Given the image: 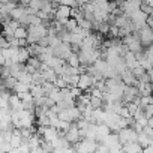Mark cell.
Returning a JSON list of instances; mask_svg holds the SVG:
<instances>
[{"label":"cell","mask_w":153,"mask_h":153,"mask_svg":"<svg viewBox=\"0 0 153 153\" xmlns=\"http://www.w3.org/2000/svg\"><path fill=\"white\" fill-rule=\"evenodd\" d=\"M117 134H119V140H120L122 144H125L128 141H137V138H138V132L134 128H131V126L122 128Z\"/></svg>","instance_id":"obj_1"},{"label":"cell","mask_w":153,"mask_h":153,"mask_svg":"<svg viewBox=\"0 0 153 153\" xmlns=\"http://www.w3.org/2000/svg\"><path fill=\"white\" fill-rule=\"evenodd\" d=\"M71 9H72V6H69V5H59L56 9H54V20H59V21H62L63 24L66 23V20L68 18H71Z\"/></svg>","instance_id":"obj_2"},{"label":"cell","mask_w":153,"mask_h":153,"mask_svg":"<svg viewBox=\"0 0 153 153\" xmlns=\"http://www.w3.org/2000/svg\"><path fill=\"white\" fill-rule=\"evenodd\" d=\"M138 36H140V41L143 44V47H147L150 44H153V30L150 26H143L140 30H138Z\"/></svg>","instance_id":"obj_3"},{"label":"cell","mask_w":153,"mask_h":153,"mask_svg":"<svg viewBox=\"0 0 153 153\" xmlns=\"http://www.w3.org/2000/svg\"><path fill=\"white\" fill-rule=\"evenodd\" d=\"M65 137H66V140H68L71 144H75V143H78V141L81 140V137H80V129L76 128L75 122H72V125H71V128L66 131Z\"/></svg>","instance_id":"obj_4"},{"label":"cell","mask_w":153,"mask_h":153,"mask_svg":"<svg viewBox=\"0 0 153 153\" xmlns=\"http://www.w3.org/2000/svg\"><path fill=\"white\" fill-rule=\"evenodd\" d=\"M93 83H95V78L90 74L84 72V74H80V80H78V84H76V86H78L83 92H86L89 87L93 86Z\"/></svg>","instance_id":"obj_5"},{"label":"cell","mask_w":153,"mask_h":153,"mask_svg":"<svg viewBox=\"0 0 153 153\" xmlns=\"http://www.w3.org/2000/svg\"><path fill=\"white\" fill-rule=\"evenodd\" d=\"M71 51H72V48H71V44H68V42H62L60 45L53 48V54L57 57H62V59H66Z\"/></svg>","instance_id":"obj_6"},{"label":"cell","mask_w":153,"mask_h":153,"mask_svg":"<svg viewBox=\"0 0 153 153\" xmlns=\"http://www.w3.org/2000/svg\"><path fill=\"white\" fill-rule=\"evenodd\" d=\"M120 76H122V81L126 84V86H138V78L134 75V72L131 71V69H126V71H123L122 74H120Z\"/></svg>","instance_id":"obj_7"},{"label":"cell","mask_w":153,"mask_h":153,"mask_svg":"<svg viewBox=\"0 0 153 153\" xmlns=\"http://www.w3.org/2000/svg\"><path fill=\"white\" fill-rule=\"evenodd\" d=\"M9 108L12 110V111H21L24 107H23V101L18 98V95L17 93H14L12 92V95L9 96Z\"/></svg>","instance_id":"obj_8"},{"label":"cell","mask_w":153,"mask_h":153,"mask_svg":"<svg viewBox=\"0 0 153 153\" xmlns=\"http://www.w3.org/2000/svg\"><path fill=\"white\" fill-rule=\"evenodd\" d=\"M41 137H42L45 141H53L54 138L59 137V131H57V128H54V126H44V132H42Z\"/></svg>","instance_id":"obj_9"},{"label":"cell","mask_w":153,"mask_h":153,"mask_svg":"<svg viewBox=\"0 0 153 153\" xmlns=\"http://www.w3.org/2000/svg\"><path fill=\"white\" fill-rule=\"evenodd\" d=\"M123 152H128V153H138V152H143V147L140 146L138 141H128L123 144Z\"/></svg>","instance_id":"obj_10"},{"label":"cell","mask_w":153,"mask_h":153,"mask_svg":"<svg viewBox=\"0 0 153 153\" xmlns=\"http://www.w3.org/2000/svg\"><path fill=\"white\" fill-rule=\"evenodd\" d=\"M123 59H125V63H126L128 69H132V68H135L137 65H140L138 60H137V57H135V53H132V51H128V53L123 56Z\"/></svg>","instance_id":"obj_11"},{"label":"cell","mask_w":153,"mask_h":153,"mask_svg":"<svg viewBox=\"0 0 153 153\" xmlns=\"http://www.w3.org/2000/svg\"><path fill=\"white\" fill-rule=\"evenodd\" d=\"M137 89H138V93H140V96H144V95H150L152 93V83L149 81V83H138V86H137Z\"/></svg>","instance_id":"obj_12"},{"label":"cell","mask_w":153,"mask_h":153,"mask_svg":"<svg viewBox=\"0 0 153 153\" xmlns=\"http://www.w3.org/2000/svg\"><path fill=\"white\" fill-rule=\"evenodd\" d=\"M17 81H18L17 76H14V75L6 76V78H3V89H6V90H14Z\"/></svg>","instance_id":"obj_13"},{"label":"cell","mask_w":153,"mask_h":153,"mask_svg":"<svg viewBox=\"0 0 153 153\" xmlns=\"http://www.w3.org/2000/svg\"><path fill=\"white\" fill-rule=\"evenodd\" d=\"M30 93L33 95V98H39L45 95V90L42 87V84H30Z\"/></svg>","instance_id":"obj_14"},{"label":"cell","mask_w":153,"mask_h":153,"mask_svg":"<svg viewBox=\"0 0 153 153\" xmlns=\"http://www.w3.org/2000/svg\"><path fill=\"white\" fill-rule=\"evenodd\" d=\"M65 60H66V63H68L69 66H80L78 53H74V51H71V53H69V56H68Z\"/></svg>","instance_id":"obj_15"},{"label":"cell","mask_w":153,"mask_h":153,"mask_svg":"<svg viewBox=\"0 0 153 153\" xmlns=\"http://www.w3.org/2000/svg\"><path fill=\"white\" fill-rule=\"evenodd\" d=\"M30 57V53L27 50V47H18V62L26 63Z\"/></svg>","instance_id":"obj_16"},{"label":"cell","mask_w":153,"mask_h":153,"mask_svg":"<svg viewBox=\"0 0 153 153\" xmlns=\"http://www.w3.org/2000/svg\"><path fill=\"white\" fill-rule=\"evenodd\" d=\"M29 90H30V84H27V83L18 80L12 92H14V93H21V92H29Z\"/></svg>","instance_id":"obj_17"},{"label":"cell","mask_w":153,"mask_h":153,"mask_svg":"<svg viewBox=\"0 0 153 153\" xmlns=\"http://www.w3.org/2000/svg\"><path fill=\"white\" fill-rule=\"evenodd\" d=\"M27 50H29L30 56H39V54L42 53L44 47H41V45L36 42V44H29V45H27Z\"/></svg>","instance_id":"obj_18"},{"label":"cell","mask_w":153,"mask_h":153,"mask_svg":"<svg viewBox=\"0 0 153 153\" xmlns=\"http://www.w3.org/2000/svg\"><path fill=\"white\" fill-rule=\"evenodd\" d=\"M137 141H138V143H140V146L144 149V147H147V146L150 144V137H149V135H147V134L143 131V132H140V134H138V138H137Z\"/></svg>","instance_id":"obj_19"},{"label":"cell","mask_w":153,"mask_h":153,"mask_svg":"<svg viewBox=\"0 0 153 153\" xmlns=\"http://www.w3.org/2000/svg\"><path fill=\"white\" fill-rule=\"evenodd\" d=\"M42 75H44V78H45V81H51V83H54V80L57 78V74H56V71L53 69V68H50V69H47V71H44L42 72Z\"/></svg>","instance_id":"obj_20"},{"label":"cell","mask_w":153,"mask_h":153,"mask_svg":"<svg viewBox=\"0 0 153 153\" xmlns=\"http://www.w3.org/2000/svg\"><path fill=\"white\" fill-rule=\"evenodd\" d=\"M36 123H38V126H51L50 125V116L45 114V113L36 116Z\"/></svg>","instance_id":"obj_21"},{"label":"cell","mask_w":153,"mask_h":153,"mask_svg":"<svg viewBox=\"0 0 153 153\" xmlns=\"http://www.w3.org/2000/svg\"><path fill=\"white\" fill-rule=\"evenodd\" d=\"M14 35H15V38H18V39H21V38H27L29 30H27L26 26H18V27L14 30Z\"/></svg>","instance_id":"obj_22"},{"label":"cell","mask_w":153,"mask_h":153,"mask_svg":"<svg viewBox=\"0 0 153 153\" xmlns=\"http://www.w3.org/2000/svg\"><path fill=\"white\" fill-rule=\"evenodd\" d=\"M21 140H23V137H21L20 134H12V137H11V140H9V144L12 146V149H17V147L21 144Z\"/></svg>","instance_id":"obj_23"},{"label":"cell","mask_w":153,"mask_h":153,"mask_svg":"<svg viewBox=\"0 0 153 153\" xmlns=\"http://www.w3.org/2000/svg\"><path fill=\"white\" fill-rule=\"evenodd\" d=\"M48 42H50V47L51 48H56L57 45L62 44V39L57 35H48Z\"/></svg>","instance_id":"obj_24"},{"label":"cell","mask_w":153,"mask_h":153,"mask_svg":"<svg viewBox=\"0 0 153 153\" xmlns=\"http://www.w3.org/2000/svg\"><path fill=\"white\" fill-rule=\"evenodd\" d=\"M90 105H92L93 108H102L104 99H102V98H98V96H90Z\"/></svg>","instance_id":"obj_25"},{"label":"cell","mask_w":153,"mask_h":153,"mask_svg":"<svg viewBox=\"0 0 153 153\" xmlns=\"http://www.w3.org/2000/svg\"><path fill=\"white\" fill-rule=\"evenodd\" d=\"M27 65H30V66H33L35 69H39V66H41V60H39V57L38 56H30L29 57V60L26 62Z\"/></svg>","instance_id":"obj_26"},{"label":"cell","mask_w":153,"mask_h":153,"mask_svg":"<svg viewBox=\"0 0 153 153\" xmlns=\"http://www.w3.org/2000/svg\"><path fill=\"white\" fill-rule=\"evenodd\" d=\"M71 125H72L71 122H66V120H62V119H60V120L57 122L56 128H57L59 131H63V132H66V131H68V129L71 128Z\"/></svg>","instance_id":"obj_27"},{"label":"cell","mask_w":153,"mask_h":153,"mask_svg":"<svg viewBox=\"0 0 153 153\" xmlns=\"http://www.w3.org/2000/svg\"><path fill=\"white\" fill-rule=\"evenodd\" d=\"M76 26H78V24H76V20H75V18H72V17H71V18H68V20H66V23H65V29H66V30H69V32H72Z\"/></svg>","instance_id":"obj_28"},{"label":"cell","mask_w":153,"mask_h":153,"mask_svg":"<svg viewBox=\"0 0 153 153\" xmlns=\"http://www.w3.org/2000/svg\"><path fill=\"white\" fill-rule=\"evenodd\" d=\"M75 125H76V128H78V129H87L89 125H90V122L86 120L84 117H81V119H78V120L75 122Z\"/></svg>","instance_id":"obj_29"},{"label":"cell","mask_w":153,"mask_h":153,"mask_svg":"<svg viewBox=\"0 0 153 153\" xmlns=\"http://www.w3.org/2000/svg\"><path fill=\"white\" fill-rule=\"evenodd\" d=\"M126 107H128V110H129V113H131V116L140 108V102H137V101H131V102H128V104H125Z\"/></svg>","instance_id":"obj_30"},{"label":"cell","mask_w":153,"mask_h":153,"mask_svg":"<svg viewBox=\"0 0 153 153\" xmlns=\"http://www.w3.org/2000/svg\"><path fill=\"white\" fill-rule=\"evenodd\" d=\"M54 86L56 87H59V89H63V87H68V83L65 81V78H63V76H57V78L54 80Z\"/></svg>","instance_id":"obj_31"},{"label":"cell","mask_w":153,"mask_h":153,"mask_svg":"<svg viewBox=\"0 0 153 153\" xmlns=\"http://www.w3.org/2000/svg\"><path fill=\"white\" fill-rule=\"evenodd\" d=\"M140 9H141L143 12H146L147 15H150V14H153V6H152V5H149V3H146V2H143V3H141V6H140Z\"/></svg>","instance_id":"obj_32"},{"label":"cell","mask_w":153,"mask_h":153,"mask_svg":"<svg viewBox=\"0 0 153 153\" xmlns=\"http://www.w3.org/2000/svg\"><path fill=\"white\" fill-rule=\"evenodd\" d=\"M131 71L134 72V75H135V76H140V75H141L143 72H146V69H144V68H143L141 65H137V66H135V68H132Z\"/></svg>","instance_id":"obj_33"},{"label":"cell","mask_w":153,"mask_h":153,"mask_svg":"<svg viewBox=\"0 0 153 153\" xmlns=\"http://www.w3.org/2000/svg\"><path fill=\"white\" fill-rule=\"evenodd\" d=\"M119 114H120L122 117H131V113H129V110H128V107H126L125 104L120 107V110H119Z\"/></svg>","instance_id":"obj_34"},{"label":"cell","mask_w":153,"mask_h":153,"mask_svg":"<svg viewBox=\"0 0 153 153\" xmlns=\"http://www.w3.org/2000/svg\"><path fill=\"white\" fill-rule=\"evenodd\" d=\"M144 114H146V117L153 116V104H149V105L144 107Z\"/></svg>","instance_id":"obj_35"},{"label":"cell","mask_w":153,"mask_h":153,"mask_svg":"<svg viewBox=\"0 0 153 153\" xmlns=\"http://www.w3.org/2000/svg\"><path fill=\"white\" fill-rule=\"evenodd\" d=\"M38 44H39L41 47H50V42H48V35H47V36H42V38H39Z\"/></svg>","instance_id":"obj_36"},{"label":"cell","mask_w":153,"mask_h":153,"mask_svg":"<svg viewBox=\"0 0 153 153\" xmlns=\"http://www.w3.org/2000/svg\"><path fill=\"white\" fill-rule=\"evenodd\" d=\"M38 41H39L38 36H35V35H32V33L27 35V42H29V44H36Z\"/></svg>","instance_id":"obj_37"},{"label":"cell","mask_w":153,"mask_h":153,"mask_svg":"<svg viewBox=\"0 0 153 153\" xmlns=\"http://www.w3.org/2000/svg\"><path fill=\"white\" fill-rule=\"evenodd\" d=\"M144 53H146L147 56H153V44L147 45V47H146V50H144Z\"/></svg>","instance_id":"obj_38"},{"label":"cell","mask_w":153,"mask_h":153,"mask_svg":"<svg viewBox=\"0 0 153 153\" xmlns=\"http://www.w3.org/2000/svg\"><path fill=\"white\" fill-rule=\"evenodd\" d=\"M9 45L14 47V48H18V47H20V45H18V38H12V39L9 41Z\"/></svg>","instance_id":"obj_39"},{"label":"cell","mask_w":153,"mask_h":153,"mask_svg":"<svg viewBox=\"0 0 153 153\" xmlns=\"http://www.w3.org/2000/svg\"><path fill=\"white\" fill-rule=\"evenodd\" d=\"M18 45H20V47H27V45H29L27 38H21V39H18Z\"/></svg>","instance_id":"obj_40"},{"label":"cell","mask_w":153,"mask_h":153,"mask_svg":"<svg viewBox=\"0 0 153 153\" xmlns=\"http://www.w3.org/2000/svg\"><path fill=\"white\" fill-rule=\"evenodd\" d=\"M62 5H69V6H75V0H60Z\"/></svg>","instance_id":"obj_41"},{"label":"cell","mask_w":153,"mask_h":153,"mask_svg":"<svg viewBox=\"0 0 153 153\" xmlns=\"http://www.w3.org/2000/svg\"><path fill=\"white\" fill-rule=\"evenodd\" d=\"M147 26H150V27L153 29V14H150V15L147 17Z\"/></svg>","instance_id":"obj_42"},{"label":"cell","mask_w":153,"mask_h":153,"mask_svg":"<svg viewBox=\"0 0 153 153\" xmlns=\"http://www.w3.org/2000/svg\"><path fill=\"white\" fill-rule=\"evenodd\" d=\"M147 125H149L150 128H153V116H150V117H149V123H147Z\"/></svg>","instance_id":"obj_43"},{"label":"cell","mask_w":153,"mask_h":153,"mask_svg":"<svg viewBox=\"0 0 153 153\" xmlns=\"http://www.w3.org/2000/svg\"><path fill=\"white\" fill-rule=\"evenodd\" d=\"M143 2H146V3H149V5L153 6V0H143Z\"/></svg>","instance_id":"obj_44"},{"label":"cell","mask_w":153,"mask_h":153,"mask_svg":"<svg viewBox=\"0 0 153 153\" xmlns=\"http://www.w3.org/2000/svg\"><path fill=\"white\" fill-rule=\"evenodd\" d=\"M8 2V0H0V3H6Z\"/></svg>","instance_id":"obj_45"},{"label":"cell","mask_w":153,"mask_h":153,"mask_svg":"<svg viewBox=\"0 0 153 153\" xmlns=\"http://www.w3.org/2000/svg\"><path fill=\"white\" fill-rule=\"evenodd\" d=\"M152 93H153V83H152Z\"/></svg>","instance_id":"obj_46"},{"label":"cell","mask_w":153,"mask_h":153,"mask_svg":"<svg viewBox=\"0 0 153 153\" xmlns=\"http://www.w3.org/2000/svg\"><path fill=\"white\" fill-rule=\"evenodd\" d=\"M12 2H17V3H18V2H20V0H12Z\"/></svg>","instance_id":"obj_47"}]
</instances>
